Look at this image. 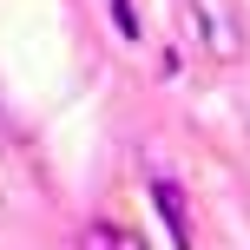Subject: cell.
Listing matches in <instances>:
<instances>
[{
  "instance_id": "6da1fadb",
  "label": "cell",
  "mask_w": 250,
  "mask_h": 250,
  "mask_svg": "<svg viewBox=\"0 0 250 250\" xmlns=\"http://www.w3.org/2000/svg\"><path fill=\"white\" fill-rule=\"evenodd\" d=\"M151 204H158V217H165V230H171V244L191 250V204H185V191H178L171 178H151Z\"/></svg>"
},
{
  "instance_id": "7a4b0ae2",
  "label": "cell",
  "mask_w": 250,
  "mask_h": 250,
  "mask_svg": "<svg viewBox=\"0 0 250 250\" xmlns=\"http://www.w3.org/2000/svg\"><path fill=\"white\" fill-rule=\"evenodd\" d=\"M73 250H145V237L138 230H119V224H86L73 237Z\"/></svg>"
},
{
  "instance_id": "3957f363",
  "label": "cell",
  "mask_w": 250,
  "mask_h": 250,
  "mask_svg": "<svg viewBox=\"0 0 250 250\" xmlns=\"http://www.w3.org/2000/svg\"><path fill=\"white\" fill-rule=\"evenodd\" d=\"M105 7H112V26L125 40H138V13H132V0H105Z\"/></svg>"
}]
</instances>
